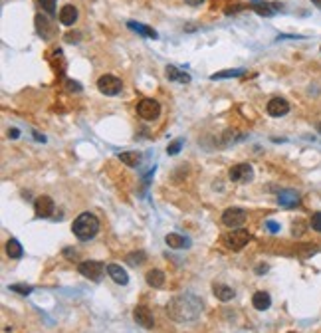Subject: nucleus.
Returning <instances> with one entry per match:
<instances>
[{"instance_id": "f257e3e1", "label": "nucleus", "mask_w": 321, "mask_h": 333, "mask_svg": "<svg viewBox=\"0 0 321 333\" xmlns=\"http://www.w3.org/2000/svg\"><path fill=\"white\" fill-rule=\"evenodd\" d=\"M202 313V301L194 294H183L174 295L167 304V315L179 323L194 321Z\"/></svg>"}, {"instance_id": "f03ea898", "label": "nucleus", "mask_w": 321, "mask_h": 333, "mask_svg": "<svg viewBox=\"0 0 321 333\" xmlns=\"http://www.w3.org/2000/svg\"><path fill=\"white\" fill-rule=\"evenodd\" d=\"M72 230H74V234H76L81 242H87V240H92V238L99 232V220H97V216L92 215V213H81V215L74 220Z\"/></svg>"}, {"instance_id": "7ed1b4c3", "label": "nucleus", "mask_w": 321, "mask_h": 333, "mask_svg": "<svg viewBox=\"0 0 321 333\" xmlns=\"http://www.w3.org/2000/svg\"><path fill=\"white\" fill-rule=\"evenodd\" d=\"M222 242H224L226 248L238 252V250H242V248L248 244V242H250V232H248V230H242V228L232 230V232H228V234L222 238Z\"/></svg>"}, {"instance_id": "20e7f679", "label": "nucleus", "mask_w": 321, "mask_h": 333, "mask_svg": "<svg viewBox=\"0 0 321 333\" xmlns=\"http://www.w3.org/2000/svg\"><path fill=\"white\" fill-rule=\"evenodd\" d=\"M137 113H139V117L145 119V121H153V119H157V117L161 115V105H159L157 99L145 98V99H141V101L137 103Z\"/></svg>"}, {"instance_id": "39448f33", "label": "nucleus", "mask_w": 321, "mask_h": 333, "mask_svg": "<svg viewBox=\"0 0 321 333\" xmlns=\"http://www.w3.org/2000/svg\"><path fill=\"white\" fill-rule=\"evenodd\" d=\"M77 270H79L81 276L90 278L92 282H99V280H101V274H103V270H105V266H103V262H97V260H85V262L79 264Z\"/></svg>"}, {"instance_id": "423d86ee", "label": "nucleus", "mask_w": 321, "mask_h": 333, "mask_svg": "<svg viewBox=\"0 0 321 333\" xmlns=\"http://www.w3.org/2000/svg\"><path fill=\"white\" fill-rule=\"evenodd\" d=\"M228 176H230L232 183H250L254 178V169L250 163H238L234 167H230Z\"/></svg>"}, {"instance_id": "0eeeda50", "label": "nucleus", "mask_w": 321, "mask_h": 333, "mask_svg": "<svg viewBox=\"0 0 321 333\" xmlns=\"http://www.w3.org/2000/svg\"><path fill=\"white\" fill-rule=\"evenodd\" d=\"M97 89L103 94V96H117L121 89H123V83H121V79L119 78H115V76H101L99 79H97Z\"/></svg>"}, {"instance_id": "6e6552de", "label": "nucleus", "mask_w": 321, "mask_h": 333, "mask_svg": "<svg viewBox=\"0 0 321 333\" xmlns=\"http://www.w3.org/2000/svg\"><path fill=\"white\" fill-rule=\"evenodd\" d=\"M222 222L228 228H240L246 222V210L244 208H238V206L226 208L224 215H222Z\"/></svg>"}, {"instance_id": "1a4fd4ad", "label": "nucleus", "mask_w": 321, "mask_h": 333, "mask_svg": "<svg viewBox=\"0 0 321 333\" xmlns=\"http://www.w3.org/2000/svg\"><path fill=\"white\" fill-rule=\"evenodd\" d=\"M133 319L137 321V325L145 327V329H151L155 325V317H153V312L147 308V306H137L133 310Z\"/></svg>"}, {"instance_id": "9d476101", "label": "nucleus", "mask_w": 321, "mask_h": 333, "mask_svg": "<svg viewBox=\"0 0 321 333\" xmlns=\"http://www.w3.org/2000/svg\"><path fill=\"white\" fill-rule=\"evenodd\" d=\"M54 200H52V196H48V195H42V196H38L36 198V202H34V210H36V216H40V218H48V216H52L54 215Z\"/></svg>"}, {"instance_id": "9b49d317", "label": "nucleus", "mask_w": 321, "mask_h": 333, "mask_svg": "<svg viewBox=\"0 0 321 333\" xmlns=\"http://www.w3.org/2000/svg\"><path fill=\"white\" fill-rule=\"evenodd\" d=\"M300 193H296V191H291V189H287V191H280L278 193V202H280V206H283V208H294V206H298L300 204Z\"/></svg>"}, {"instance_id": "f8f14e48", "label": "nucleus", "mask_w": 321, "mask_h": 333, "mask_svg": "<svg viewBox=\"0 0 321 333\" xmlns=\"http://www.w3.org/2000/svg\"><path fill=\"white\" fill-rule=\"evenodd\" d=\"M107 274H109V278H111L115 284H119V286H125V284L129 282L127 272H125L119 264H109V266H107Z\"/></svg>"}, {"instance_id": "ddd939ff", "label": "nucleus", "mask_w": 321, "mask_h": 333, "mask_svg": "<svg viewBox=\"0 0 321 333\" xmlns=\"http://www.w3.org/2000/svg\"><path fill=\"white\" fill-rule=\"evenodd\" d=\"M289 111V103L283 99V98H274V99H270V103H268V113L272 115V117H282V115H285Z\"/></svg>"}, {"instance_id": "4468645a", "label": "nucleus", "mask_w": 321, "mask_h": 333, "mask_svg": "<svg viewBox=\"0 0 321 333\" xmlns=\"http://www.w3.org/2000/svg\"><path fill=\"white\" fill-rule=\"evenodd\" d=\"M77 20V8L74 4H66L62 10H60V22L64 26H74Z\"/></svg>"}, {"instance_id": "2eb2a0df", "label": "nucleus", "mask_w": 321, "mask_h": 333, "mask_svg": "<svg viewBox=\"0 0 321 333\" xmlns=\"http://www.w3.org/2000/svg\"><path fill=\"white\" fill-rule=\"evenodd\" d=\"M252 306H254L256 310H260V312L268 310V308L272 306V297H270V294H266V292H256L254 297H252Z\"/></svg>"}, {"instance_id": "dca6fc26", "label": "nucleus", "mask_w": 321, "mask_h": 333, "mask_svg": "<svg viewBox=\"0 0 321 333\" xmlns=\"http://www.w3.org/2000/svg\"><path fill=\"white\" fill-rule=\"evenodd\" d=\"M165 242H167V246L174 248V250L189 248V244H190V242H189L185 236H181V234H167V236H165Z\"/></svg>"}, {"instance_id": "f3484780", "label": "nucleus", "mask_w": 321, "mask_h": 333, "mask_svg": "<svg viewBox=\"0 0 321 333\" xmlns=\"http://www.w3.org/2000/svg\"><path fill=\"white\" fill-rule=\"evenodd\" d=\"M252 8H254V12H258L260 16H274L276 14V8L280 6V4H270V2H258V0H252Z\"/></svg>"}, {"instance_id": "a211bd4d", "label": "nucleus", "mask_w": 321, "mask_h": 333, "mask_svg": "<svg viewBox=\"0 0 321 333\" xmlns=\"http://www.w3.org/2000/svg\"><path fill=\"white\" fill-rule=\"evenodd\" d=\"M127 26H129V30H133V32H137V34H141V36H145V38H157V32L153 28H149V26H145V24H139V22H127Z\"/></svg>"}, {"instance_id": "6ab92c4d", "label": "nucleus", "mask_w": 321, "mask_h": 333, "mask_svg": "<svg viewBox=\"0 0 321 333\" xmlns=\"http://www.w3.org/2000/svg\"><path fill=\"white\" fill-rule=\"evenodd\" d=\"M212 292H214V295L220 301H230L232 297H234V290L228 288V286H224V284H214L212 286Z\"/></svg>"}, {"instance_id": "aec40b11", "label": "nucleus", "mask_w": 321, "mask_h": 333, "mask_svg": "<svg viewBox=\"0 0 321 333\" xmlns=\"http://www.w3.org/2000/svg\"><path fill=\"white\" fill-rule=\"evenodd\" d=\"M147 284L153 288H163L165 286V274L161 270H149L147 272Z\"/></svg>"}, {"instance_id": "412c9836", "label": "nucleus", "mask_w": 321, "mask_h": 333, "mask_svg": "<svg viewBox=\"0 0 321 333\" xmlns=\"http://www.w3.org/2000/svg\"><path fill=\"white\" fill-rule=\"evenodd\" d=\"M6 254H8L10 258H14V260L22 258L24 250H22V246H20V242H18L16 238H10V240L6 242Z\"/></svg>"}, {"instance_id": "4be33fe9", "label": "nucleus", "mask_w": 321, "mask_h": 333, "mask_svg": "<svg viewBox=\"0 0 321 333\" xmlns=\"http://www.w3.org/2000/svg\"><path fill=\"white\" fill-rule=\"evenodd\" d=\"M121 163H125L127 167H137L139 161H141V155L137 153V151H125V153H119L117 155Z\"/></svg>"}, {"instance_id": "5701e85b", "label": "nucleus", "mask_w": 321, "mask_h": 333, "mask_svg": "<svg viewBox=\"0 0 321 333\" xmlns=\"http://www.w3.org/2000/svg\"><path fill=\"white\" fill-rule=\"evenodd\" d=\"M36 30H38V34L42 38H48L52 34V28H50V22H48L46 16H42V14L36 16Z\"/></svg>"}, {"instance_id": "b1692460", "label": "nucleus", "mask_w": 321, "mask_h": 333, "mask_svg": "<svg viewBox=\"0 0 321 333\" xmlns=\"http://www.w3.org/2000/svg\"><path fill=\"white\" fill-rule=\"evenodd\" d=\"M165 74H167V79H170V81H190V76H187V74L179 72L174 66H167Z\"/></svg>"}, {"instance_id": "393cba45", "label": "nucleus", "mask_w": 321, "mask_h": 333, "mask_svg": "<svg viewBox=\"0 0 321 333\" xmlns=\"http://www.w3.org/2000/svg\"><path fill=\"white\" fill-rule=\"evenodd\" d=\"M145 260H147V254H145L143 250H137V252H129L127 256H125V262L129 264V266H141Z\"/></svg>"}, {"instance_id": "a878e982", "label": "nucleus", "mask_w": 321, "mask_h": 333, "mask_svg": "<svg viewBox=\"0 0 321 333\" xmlns=\"http://www.w3.org/2000/svg\"><path fill=\"white\" fill-rule=\"evenodd\" d=\"M246 70H242V68H238V70H224V72H218V74H212L210 76V79H226V78H238V76H242Z\"/></svg>"}, {"instance_id": "bb28decb", "label": "nucleus", "mask_w": 321, "mask_h": 333, "mask_svg": "<svg viewBox=\"0 0 321 333\" xmlns=\"http://www.w3.org/2000/svg\"><path fill=\"white\" fill-rule=\"evenodd\" d=\"M32 286H28V284H12L10 286V292H16V294H20V295H28V294H32Z\"/></svg>"}, {"instance_id": "cd10ccee", "label": "nucleus", "mask_w": 321, "mask_h": 333, "mask_svg": "<svg viewBox=\"0 0 321 333\" xmlns=\"http://www.w3.org/2000/svg\"><path fill=\"white\" fill-rule=\"evenodd\" d=\"M40 6L44 8V12H48L50 16L56 14V0H38Z\"/></svg>"}, {"instance_id": "c85d7f7f", "label": "nucleus", "mask_w": 321, "mask_h": 333, "mask_svg": "<svg viewBox=\"0 0 321 333\" xmlns=\"http://www.w3.org/2000/svg\"><path fill=\"white\" fill-rule=\"evenodd\" d=\"M181 147H183V139H177V141H172L169 147H167V155H170V157H174L181 151Z\"/></svg>"}, {"instance_id": "c756f323", "label": "nucleus", "mask_w": 321, "mask_h": 333, "mask_svg": "<svg viewBox=\"0 0 321 333\" xmlns=\"http://www.w3.org/2000/svg\"><path fill=\"white\" fill-rule=\"evenodd\" d=\"M311 228H313L315 232H321V213H315V215L311 216Z\"/></svg>"}, {"instance_id": "7c9ffc66", "label": "nucleus", "mask_w": 321, "mask_h": 333, "mask_svg": "<svg viewBox=\"0 0 321 333\" xmlns=\"http://www.w3.org/2000/svg\"><path fill=\"white\" fill-rule=\"evenodd\" d=\"M66 85H68V89H70V92H74V94H79V92H81V83H79V81L68 79V81H66Z\"/></svg>"}, {"instance_id": "2f4dec72", "label": "nucleus", "mask_w": 321, "mask_h": 333, "mask_svg": "<svg viewBox=\"0 0 321 333\" xmlns=\"http://www.w3.org/2000/svg\"><path fill=\"white\" fill-rule=\"evenodd\" d=\"M79 38H81V34H79V32H68V34H66V40H68L70 44L79 42Z\"/></svg>"}, {"instance_id": "473e14b6", "label": "nucleus", "mask_w": 321, "mask_h": 333, "mask_svg": "<svg viewBox=\"0 0 321 333\" xmlns=\"http://www.w3.org/2000/svg\"><path fill=\"white\" fill-rule=\"evenodd\" d=\"M266 226L270 228V232H272V234H278V232H280V224H278V222H274V220H268V222H266Z\"/></svg>"}, {"instance_id": "72a5a7b5", "label": "nucleus", "mask_w": 321, "mask_h": 333, "mask_svg": "<svg viewBox=\"0 0 321 333\" xmlns=\"http://www.w3.org/2000/svg\"><path fill=\"white\" fill-rule=\"evenodd\" d=\"M8 137L10 139H18L20 137V131L18 129H8Z\"/></svg>"}, {"instance_id": "f704fd0d", "label": "nucleus", "mask_w": 321, "mask_h": 333, "mask_svg": "<svg viewBox=\"0 0 321 333\" xmlns=\"http://www.w3.org/2000/svg\"><path fill=\"white\" fill-rule=\"evenodd\" d=\"M185 2H187L189 6H200V4L204 2V0H185Z\"/></svg>"}, {"instance_id": "c9c22d12", "label": "nucleus", "mask_w": 321, "mask_h": 333, "mask_svg": "<svg viewBox=\"0 0 321 333\" xmlns=\"http://www.w3.org/2000/svg\"><path fill=\"white\" fill-rule=\"evenodd\" d=\"M256 272H258V274H264V272H268V266H258Z\"/></svg>"}, {"instance_id": "e433bc0d", "label": "nucleus", "mask_w": 321, "mask_h": 333, "mask_svg": "<svg viewBox=\"0 0 321 333\" xmlns=\"http://www.w3.org/2000/svg\"><path fill=\"white\" fill-rule=\"evenodd\" d=\"M34 139H36V141H42V143L46 141V137H44V135H40V133H34Z\"/></svg>"}, {"instance_id": "4c0bfd02", "label": "nucleus", "mask_w": 321, "mask_h": 333, "mask_svg": "<svg viewBox=\"0 0 321 333\" xmlns=\"http://www.w3.org/2000/svg\"><path fill=\"white\" fill-rule=\"evenodd\" d=\"M311 2H313L317 8H321V0H311Z\"/></svg>"}, {"instance_id": "58836bf2", "label": "nucleus", "mask_w": 321, "mask_h": 333, "mask_svg": "<svg viewBox=\"0 0 321 333\" xmlns=\"http://www.w3.org/2000/svg\"><path fill=\"white\" fill-rule=\"evenodd\" d=\"M317 129H319V133H321V123H319V125H317Z\"/></svg>"}]
</instances>
